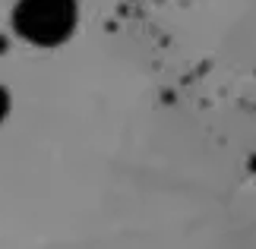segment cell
I'll use <instances>...</instances> for the list:
<instances>
[{
	"label": "cell",
	"instance_id": "1",
	"mask_svg": "<svg viewBox=\"0 0 256 249\" xmlns=\"http://www.w3.org/2000/svg\"><path fill=\"white\" fill-rule=\"evenodd\" d=\"M76 0H19L13 9L16 32L32 44H60L76 28Z\"/></svg>",
	"mask_w": 256,
	"mask_h": 249
},
{
	"label": "cell",
	"instance_id": "2",
	"mask_svg": "<svg viewBox=\"0 0 256 249\" xmlns=\"http://www.w3.org/2000/svg\"><path fill=\"white\" fill-rule=\"evenodd\" d=\"M6 111H10V95L4 92V88H0V120L6 117Z\"/></svg>",
	"mask_w": 256,
	"mask_h": 249
}]
</instances>
